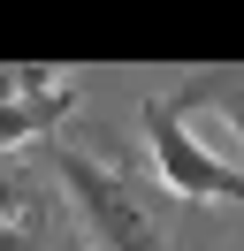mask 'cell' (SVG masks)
Wrapping results in <instances>:
<instances>
[{
  "label": "cell",
  "mask_w": 244,
  "mask_h": 251,
  "mask_svg": "<svg viewBox=\"0 0 244 251\" xmlns=\"http://www.w3.org/2000/svg\"><path fill=\"white\" fill-rule=\"evenodd\" d=\"M137 122H145V145H152V175H160L183 205H244V175H237V160H221L214 145H198L191 129H183V114L168 107L160 92L137 107Z\"/></svg>",
  "instance_id": "cell-2"
},
{
  "label": "cell",
  "mask_w": 244,
  "mask_h": 251,
  "mask_svg": "<svg viewBox=\"0 0 244 251\" xmlns=\"http://www.w3.org/2000/svg\"><path fill=\"white\" fill-rule=\"evenodd\" d=\"M69 107H76V84H69V76H54V84H30V92L0 99V152H15V145L46 137V129H54Z\"/></svg>",
  "instance_id": "cell-4"
},
{
  "label": "cell",
  "mask_w": 244,
  "mask_h": 251,
  "mask_svg": "<svg viewBox=\"0 0 244 251\" xmlns=\"http://www.w3.org/2000/svg\"><path fill=\"white\" fill-rule=\"evenodd\" d=\"M0 251H92V244L76 236V221H61V213H54V198L38 190V198H30L23 213L8 221V228H0Z\"/></svg>",
  "instance_id": "cell-5"
},
{
  "label": "cell",
  "mask_w": 244,
  "mask_h": 251,
  "mask_svg": "<svg viewBox=\"0 0 244 251\" xmlns=\"http://www.w3.org/2000/svg\"><path fill=\"white\" fill-rule=\"evenodd\" d=\"M46 160H54L61 205H69L76 236H84L92 251H176L160 205L137 190V175L122 168V160H99V152H84V145H46Z\"/></svg>",
  "instance_id": "cell-1"
},
{
  "label": "cell",
  "mask_w": 244,
  "mask_h": 251,
  "mask_svg": "<svg viewBox=\"0 0 244 251\" xmlns=\"http://www.w3.org/2000/svg\"><path fill=\"white\" fill-rule=\"evenodd\" d=\"M176 114H221L229 129H237V175H244V69H198V76H183L176 92H160Z\"/></svg>",
  "instance_id": "cell-3"
},
{
  "label": "cell",
  "mask_w": 244,
  "mask_h": 251,
  "mask_svg": "<svg viewBox=\"0 0 244 251\" xmlns=\"http://www.w3.org/2000/svg\"><path fill=\"white\" fill-rule=\"evenodd\" d=\"M38 190H46V183H38V175H30V168H15V160H8V152H0V228H8V221H15V213H23V205H30V198H38Z\"/></svg>",
  "instance_id": "cell-6"
},
{
  "label": "cell",
  "mask_w": 244,
  "mask_h": 251,
  "mask_svg": "<svg viewBox=\"0 0 244 251\" xmlns=\"http://www.w3.org/2000/svg\"><path fill=\"white\" fill-rule=\"evenodd\" d=\"M30 84H54V76H46V69H0V99L30 92Z\"/></svg>",
  "instance_id": "cell-7"
}]
</instances>
